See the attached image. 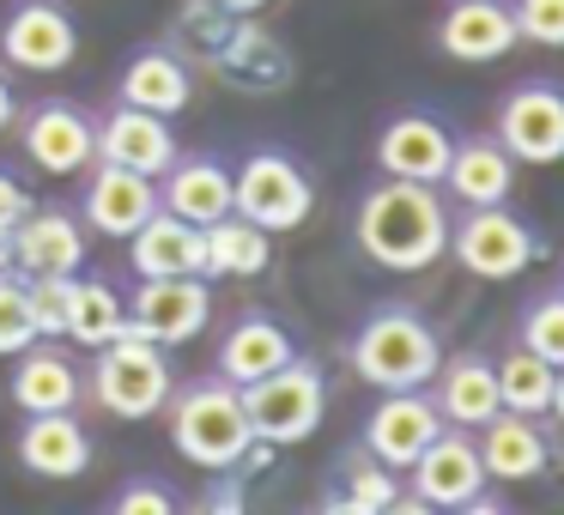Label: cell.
Here are the masks:
<instances>
[{"label":"cell","instance_id":"cell-1","mask_svg":"<svg viewBox=\"0 0 564 515\" xmlns=\"http://www.w3.org/2000/svg\"><path fill=\"white\" fill-rule=\"evenodd\" d=\"M352 243L365 261L389 273H419L449 255V200L437 195V183L382 176L377 188H365L352 212Z\"/></svg>","mask_w":564,"mask_h":515},{"label":"cell","instance_id":"cell-2","mask_svg":"<svg viewBox=\"0 0 564 515\" xmlns=\"http://www.w3.org/2000/svg\"><path fill=\"white\" fill-rule=\"evenodd\" d=\"M171 442L183 461L207 467V473H231L249 461V413H243V388L225 376H195L183 388H171Z\"/></svg>","mask_w":564,"mask_h":515},{"label":"cell","instance_id":"cell-3","mask_svg":"<svg viewBox=\"0 0 564 515\" xmlns=\"http://www.w3.org/2000/svg\"><path fill=\"white\" fill-rule=\"evenodd\" d=\"M443 364V346H437V328L419 316L413 304H382L358 321L352 333V370L358 382H370L377 394L389 388H431Z\"/></svg>","mask_w":564,"mask_h":515},{"label":"cell","instance_id":"cell-4","mask_svg":"<svg viewBox=\"0 0 564 515\" xmlns=\"http://www.w3.org/2000/svg\"><path fill=\"white\" fill-rule=\"evenodd\" d=\"M86 388H91V401H98L110 418L140 425V418L164 413L176 376H171V358H164V346L140 340V333H116V340L98 346V358H91Z\"/></svg>","mask_w":564,"mask_h":515},{"label":"cell","instance_id":"cell-5","mask_svg":"<svg viewBox=\"0 0 564 515\" xmlns=\"http://www.w3.org/2000/svg\"><path fill=\"white\" fill-rule=\"evenodd\" d=\"M243 413L249 430L273 449L304 442L322 430V413H328V376L310 358H292V364L268 370L261 382H243Z\"/></svg>","mask_w":564,"mask_h":515},{"label":"cell","instance_id":"cell-6","mask_svg":"<svg viewBox=\"0 0 564 515\" xmlns=\"http://www.w3.org/2000/svg\"><path fill=\"white\" fill-rule=\"evenodd\" d=\"M310 207H316V183H310V171L292 152L261 146L231 171V212H243L261 231H273V237L297 231L310 219Z\"/></svg>","mask_w":564,"mask_h":515},{"label":"cell","instance_id":"cell-7","mask_svg":"<svg viewBox=\"0 0 564 515\" xmlns=\"http://www.w3.org/2000/svg\"><path fill=\"white\" fill-rule=\"evenodd\" d=\"M413 497H401V509H498V497H486V461L479 442L462 425H443L406 467Z\"/></svg>","mask_w":564,"mask_h":515},{"label":"cell","instance_id":"cell-8","mask_svg":"<svg viewBox=\"0 0 564 515\" xmlns=\"http://www.w3.org/2000/svg\"><path fill=\"white\" fill-rule=\"evenodd\" d=\"M449 249L474 280L503 285V280L534 267L540 231L522 212H510V200H498V207H467L462 219H449Z\"/></svg>","mask_w":564,"mask_h":515},{"label":"cell","instance_id":"cell-9","mask_svg":"<svg viewBox=\"0 0 564 515\" xmlns=\"http://www.w3.org/2000/svg\"><path fill=\"white\" fill-rule=\"evenodd\" d=\"M19 146L43 176H79L98 164V116L74 98H43L19 116Z\"/></svg>","mask_w":564,"mask_h":515},{"label":"cell","instance_id":"cell-10","mask_svg":"<svg viewBox=\"0 0 564 515\" xmlns=\"http://www.w3.org/2000/svg\"><path fill=\"white\" fill-rule=\"evenodd\" d=\"M491 134L516 164H564V86L558 79H522L503 91Z\"/></svg>","mask_w":564,"mask_h":515},{"label":"cell","instance_id":"cell-11","mask_svg":"<svg viewBox=\"0 0 564 515\" xmlns=\"http://www.w3.org/2000/svg\"><path fill=\"white\" fill-rule=\"evenodd\" d=\"M213 321V280L200 273H171V280H140V292L128 297V333L152 346H188Z\"/></svg>","mask_w":564,"mask_h":515},{"label":"cell","instance_id":"cell-12","mask_svg":"<svg viewBox=\"0 0 564 515\" xmlns=\"http://www.w3.org/2000/svg\"><path fill=\"white\" fill-rule=\"evenodd\" d=\"M79 55V25L62 0H19L0 25V62L25 74H62Z\"/></svg>","mask_w":564,"mask_h":515},{"label":"cell","instance_id":"cell-13","mask_svg":"<svg viewBox=\"0 0 564 515\" xmlns=\"http://www.w3.org/2000/svg\"><path fill=\"white\" fill-rule=\"evenodd\" d=\"M437 430H443V413H437V401H431L425 388H389L377 406H370L365 437H358V442H365L382 467L406 473V467H413V454L425 449Z\"/></svg>","mask_w":564,"mask_h":515},{"label":"cell","instance_id":"cell-14","mask_svg":"<svg viewBox=\"0 0 564 515\" xmlns=\"http://www.w3.org/2000/svg\"><path fill=\"white\" fill-rule=\"evenodd\" d=\"M152 212H159V176H140V171H122V164L98 158V171L86 176V195H79V219H86V231L128 243Z\"/></svg>","mask_w":564,"mask_h":515},{"label":"cell","instance_id":"cell-15","mask_svg":"<svg viewBox=\"0 0 564 515\" xmlns=\"http://www.w3.org/2000/svg\"><path fill=\"white\" fill-rule=\"evenodd\" d=\"M516 43H522V31H516L510 0H449L437 19V50L462 67L503 62Z\"/></svg>","mask_w":564,"mask_h":515},{"label":"cell","instance_id":"cell-16","mask_svg":"<svg viewBox=\"0 0 564 515\" xmlns=\"http://www.w3.org/2000/svg\"><path fill=\"white\" fill-rule=\"evenodd\" d=\"M449 146H455V134L443 128V116L406 110V116H394V122L377 134V164H382V176H406V183H443Z\"/></svg>","mask_w":564,"mask_h":515},{"label":"cell","instance_id":"cell-17","mask_svg":"<svg viewBox=\"0 0 564 515\" xmlns=\"http://www.w3.org/2000/svg\"><path fill=\"white\" fill-rule=\"evenodd\" d=\"M98 158L122 164V171H140V176H164L171 158H176V134H171L164 116L134 110V103H116V110L98 122Z\"/></svg>","mask_w":564,"mask_h":515},{"label":"cell","instance_id":"cell-18","mask_svg":"<svg viewBox=\"0 0 564 515\" xmlns=\"http://www.w3.org/2000/svg\"><path fill=\"white\" fill-rule=\"evenodd\" d=\"M437 188H449V200H462V207H498L516 188V158L503 152L498 134H462L449 146Z\"/></svg>","mask_w":564,"mask_h":515},{"label":"cell","instance_id":"cell-19","mask_svg":"<svg viewBox=\"0 0 564 515\" xmlns=\"http://www.w3.org/2000/svg\"><path fill=\"white\" fill-rule=\"evenodd\" d=\"M7 249H13V267L25 273V280H37V273H79V261H86V231H79V219L62 207H31L25 219H19V231L7 237Z\"/></svg>","mask_w":564,"mask_h":515},{"label":"cell","instance_id":"cell-20","mask_svg":"<svg viewBox=\"0 0 564 515\" xmlns=\"http://www.w3.org/2000/svg\"><path fill=\"white\" fill-rule=\"evenodd\" d=\"M431 401H437L443 425L479 430L491 413H503V401H498V364H491L486 352L443 358L437 376H431Z\"/></svg>","mask_w":564,"mask_h":515},{"label":"cell","instance_id":"cell-21","mask_svg":"<svg viewBox=\"0 0 564 515\" xmlns=\"http://www.w3.org/2000/svg\"><path fill=\"white\" fill-rule=\"evenodd\" d=\"M195 98V79H188V62L171 55L164 43H147L122 62L116 74V103H134V110H152V116H176L188 110Z\"/></svg>","mask_w":564,"mask_h":515},{"label":"cell","instance_id":"cell-22","mask_svg":"<svg viewBox=\"0 0 564 515\" xmlns=\"http://www.w3.org/2000/svg\"><path fill=\"white\" fill-rule=\"evenodd\" d=\"M128 267L140 280H171V273H200L207 280V243H200V224L176 219V212H152L134 237H128Z\"/></svg>","mask_w":564,"mask_h":515},{"label":"cell","instance_id":"cell-23","mask_svg":"<svg viewBox=\"0 0 564 515\" xmlns=\"http://www.w3.org/2000/svg\"><path fill=\"white\" fill-rule=\"evenodd\" d=\"M159 183H164L159 207L176 212V219H188V224H213V219L231 212V171H225V158H213V152H195V158L176 152Z\"/></svg>","mask_w":564,"mask_h":515},{"label":"cell","instance_id":"cell-24","mask_svg":"<svg viewBox=\"0 0 564 515\" xmlns=\"http://www.w3.org/2000/svg\"><path fill=\"white\" fill-rule=\"evenodd\" d=\"M19 467L37 479H79L91 467V437L74 413H25Z\"/></svg>","mask_w":564,"mask_h":515},{"label":"cell","instance_id":"cell-25","mask_svg":"<svg viewBox=\"0 0 564 515\" xmlns=\"http://www.w3.org/2000/svg\"><path fill=\"white\" fill-rule=\"evenodd\" d=\"M479 461H486V479H540L552 467V442L540 437V418L528 413H491L479 425Z\"/></svg>","mask_w":564,"mask_h":515},{"label":"cell","instance_id":"cell-26","mask_svg":"<svg viewBox=\"0 0 564 515\" xmlns=\"http://www.w3.org/2000/svg\"><path fill=\"white\" fill-rule=\"evenodd\" d=\"M79 370L62 346L31 340L25 352H13V401L19 413H74L79 406Z\"/></svg>","mask_w":564,"mask_h":515},{"label":"cell","instance_id":"cell-27","mask_svg":"<svg viewBox=\"0 0 564 515\" xmlns=\"http://www.w3.org/2000/svg\"><path fill=\"white\" fill-rule=\"evenodd\" d=\"M292 358H297L292 333H285L273 316L249 309V316H237L231 328H225V340H219V376L243 388V382H261L268 370L292 364Z\"/></svg>","mask_w":564,"mask_h":515},{"label":"cell","instance_id":"cell-28","mask_svg":"<svg viewBox=\"0 0 564 515\" xmlns=\"http://www.w3.org/2000/svg\"><path fill=\"white\" fill-rule=\"evenodd\" d=\"M322 509L334 515H382V509H401V485H394V467H382L377 454L358 442V449L340 454V467H334L328 479V497H322Z\"/></svg>","mask_w":564,"mask_h":515},{"label":"cell","instance_id":"cell-29","mask_svg":"<svg viewBox=\"0 0 564 515\" xmlns=\"http://www.w3.org/2000/svg\"><path fill=\"white\" fill-rule=\"evenodd\" d=\"M200 243H207V280H256L273 261V231L249 224L243 212L200 224Z\"/></svg>","mask_w":564,"mask_h":515},{"label":"cell","instance_id":"cell-30","mask_svg":"<svg viewBox=\"0 0 564 515\" xmlns=\"http://www.w3.org/2000/svg\"><path fill=\"white\" fill-rule=\"evenodd\" d=\"M116 333H128V297H116V285L104 280H79L74 273V309H67V340L98 352Z\"/></svg>","mask_w":564,"mask_h":515},{"label":"cell","instance_id":"cell-31","mask_svg":"<svg viewBox=\"0 0 564 515\" xmlns=\"http://www.w3.org/2000/svg\"><path fill=\"white\" fill-rule=\"evenodd\" d=\"M491 364H498V401H503V413H528V418H546L552 413V376H558V364H546V358L528 352V346L491 358Z\"/></svg>","mask_w":564,"mask_h":515},{"label":"cell","instance_id":"cell-32","mask_svg":"<svg viewBox=\"0 0 564 515\" xmlns=\"http://www.w3.org/2000/svg\"><path fill=\"white\" fill-rule=\"evenodd\" d=\"M516 340H522L528 352H540L546 364H564V285L528 297L522 316H516Z\"/></svg>","mask_w":564,"mask_h":515},{"label":"cell","instance_id":"cell-33","mask_svg":"<svg viewBox=\"0 0 564 515\" xmlns=\"http://www.w3.org/2000/svg\"><path fill=\"white\" fill-rule=\"evenodd\" d=\"M31 316H37V340H67V309H74V273H37L25 280Z\"/></svg>","mask_w":564,"mask_h":515},{"label":"cell","instance_id":"cell-34","mask_svg":"<svg viewBox=\"0 0 564 515\" xmlns=\"http://www.w3.org/2000/svg\"><path fill=\"white\" fill-rule=\"evenodd\" d=\"M31 340H37V316H31L25 280H7V273H0V358L25 352Z\"/></svg>","mask_w":564,"mask_h":515},{"label":"cell","instance_id":"cell-35","mask_svg":"<svg viewBox=\"0 0 564 515\" xmlns=\"http://www.w3.org/2000/svg\"><path fill=\"white\" fill-rule=\"evenodd\" d=\"M516 31L522 43H540V50H564V0H510Z\"/></svg>","mask_w":564,"mask_h":515},{"label":"cell","instance_id":"cell-36","mask_svg":"<svg viewBox=\"0 0 564 515\" xmlns=\"http://www.w3.org/2000/svg\"><path fill=\"white\" fill-rule=\"evenodd\" d=\"M176 509V491L164 479H128L116 491V515H171Z\"/></svg>","mask_w":564,"mask_h":515},{"label":"cell","instance_id":"cell-37","mask_svg":"<svg viewBox=\"0 0 564 515\" xmlns=\"http://www.w3.org/2000/svg\"><path fill=\"white\" fill-rule=\"evenodd\" d=\"M31 207H37V200L25 195V183H19V176H7V171H0V243H7V237L19 231V219H25Z\"/></svg>","mask_w":564,"mask_h":515},{"label":"cell","instance_id":"cell-38","mask_svg":"<svg viewBox=\"0 0 564 515\" xmlns=\"http://www.w3.org/2000/svg\"><path fill=\"white\" fill-rule=\"evenodd\" d=\"M13 116H19V98H13V79H7V67H0V134L13 128Z\"/></svg>","mask_w":564,"mask_h":515},{"label":"cell","instance_id":"cell-39","mask_svg":"<svg viewBox=\"0 0 564 515\" xmlns=\"http://www.w3.org/2000/svg\"><path fill=\"white\" fill-rule=\"evenodd\" d=\"M207 7H219V13H237V19H243V13H261L268 0H207Z\"/></svg>","mask_w":564,"mask_h":515},{"label":"cell","instance_id":"cell-40","mask_svg":"<svg viewBox=\"0 0 564 515\" xmlns=\"http://www.w3.org/2000/svg\"><path fill=\"white\" fill-rule=\"evenodd\" d=\"M552 413L564 418V364H558V376H552Z\"/></svg>","mask_w":564,"mask_h":515}]
</instances>
